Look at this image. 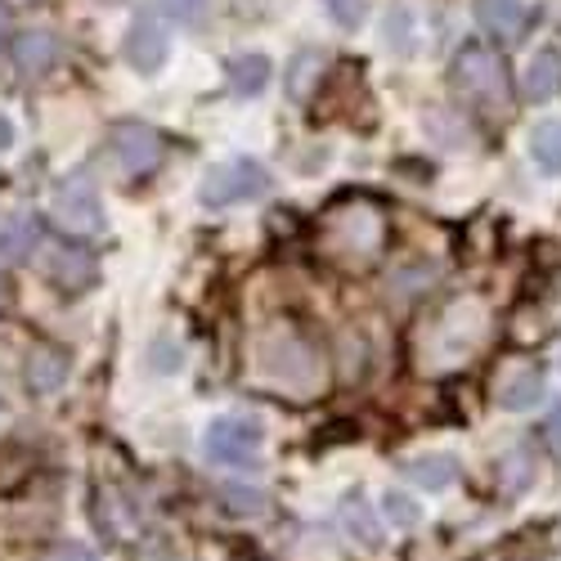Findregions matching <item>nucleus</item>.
<instances>
[{
	"mask_svg": "<svg viewBox=\"0 0 561 561\" xmlns=\"http://www.w3.org/2000/svg\"><path fill=\"white\" fill-rule=\"evenodd\" d=\"M387 239H391L387 211H382V203H373L368 194L337 198L329 211H323V220H319V252H323V261H333L346 274L368 270L373 261L387 252Z\"/></svg>",
	"mask_w": 561,
	"mask_h": 561,
	"instance_id": "f257e3e1",
	"label": "nucleus"
},
{
	"mask_svg": "<svg viewBox=\"0 0 561 561\" xmlns=\"http://www.w3.org/2000/svg\"><path fill=\"white\" fill-rule=\"evenodd\" d=\"M449 81L458 95L472 104L477 113L485 117H507L512 113V81H507V68L499 59V50H490L485 41H467L462 50L454 55V68H449Z\"/></svg>",
	"mask_w": 561,
	"mask_h": 561,
	"instance_id": "f03ea898",
	"label": "nucleus"
},
{
	"mask_svg": "<svg viewBox=\"0 0 561 561\" xmlns=\"http://www.w3.org/2000/svg\"><path fill=\"white\" fill-rule=\"evenodd\" d=\"M485 310L477 306V301H458V306H449L436 323H432V333H427V346H423V373H445V368H458V364H467L477 351H481V342H485Z\"/></svg>",
	"mask_w": 561,
	"mask_h": 561,
	"instance_id": "7ed1b4c3",
	"label": "nucleus"
},
{
	"mask_svg": "<svg viewBox=\"0 0 561 561\" xmlns=\"http://www.w3.org/2000/svg\"><path fill=\"white\" fill-rule=\"evenodd\" d=\"M256 355H261L265 378H270L274 387L293 391L297 400H306V396H314V391L323 387V359H319V351H314L306 337H297V333H274V337H265Z\"/></svg>",
	"mask_w": 561,
	"mask_h": 561,
	"instance_id": "20e7f679",
	"label": "nucleus"
},
{
	"mask_svg": "<svg viewBox=\"0 0 561 561\" xmlns=\"http://www.w3.org/2000/svg\"><path fill=\"white\" fill-rule=\"evenodd\" d=\"M265 184H270V175H265L261 162L233 158V162H220V167H211V171L203 175L198 198H203L207 207H229V203H248V198L265 194Z\"/></svg>",
	"mask_w": 561,
	"mask_h": 561,
	"instance_id": "39448f33",
	"label": "nucleus"
},
{
	"mask_svg": "<svg viewBox=\"0 0 561 561\" xmlns=\"http://www.w3.org/2000/svg\"><path fill=\"white\" fill-rule=\"evenodd\" d=\"M261 440L265 432L248 417H216L203 436V449L211 462H225V467H256V454H261Z\"/></svg>",
	"mask_w": 561,
	"mask_h": 561,
	"instance_id": "423d86ee",
	"label": "nucleus"
},
{
	"mask_svg": "<svg viewBox=\"0 0 561 561\" xmlns=\"http://www.w3.org/2000/svg\"><path fill=\"white\" fill-rule=\"evenodd\" d=\"M108 149H113V158H117V167L126 175H149L167 153L162 135L153 126H145V122H117L108 130Z\"/></svg>",
	"mask_w": 561,
	"mask_h": 561,
	"instance_id": "0eeeda50",
	"label": "nucleus"
},
{
	"mask_svg": "<svg viewBox=\"0 0 561 561\" xmlns=\"http://www.w3.org/2000/svg\"><path fill=\"white\" fill-rule=\"evenodd\" d=\"M55 216L68 233H95L104 225V207L95 194V180L85 175H68L59 190H55Z\"/></svg>",
	"mask_w": 561,
	"mask_h": 561,
	"instance_id": "6e6552de",
	"label": "nucleus"
},
{
	"mask_svg": "<svg viewBox=\"0 0 561 561\" xmlns=\"http://www.w3.org/2000/svg\"><path fill=\"white\" fill-rule=\"evenodd\" d=\"M167 50H171V36H167L162 14L158 10H139L130 32H126V59H130V68L158 72L167 64Z\"/></svg>",
	"mask_w": 561,
	"mask_h": 561,
	"instance_id": "1a4fd4ad",
	"label": "nucleus"
},
{
	"mask_svg": "<svg viewBox=\"0 0 561 561\" xmlns=\"http://www.w3.org/2000/svg\"><path fill=\"white\" fill-rule=\"evenodd\" d=\"M95 499H100V503H95V522H100L113 539H130V535L139 530V522H145V507L130 503V494L117 490V485H100Z\"/></svg>",
	"mask_w": 561,
	"mask_h": 561,
	"instance_id": "9d476101",
	"label": "nucleus"
},
{
	"mask_svg": "<svg viewBox=\"0 0 561 561\" xmlns=\"http://www.w3.org/2000/svg\"><path fill=\"white\" fill-rule=\"evenodd\" d=\"M45 270H50L55 284L64 288H85L90 278H95V256L85 248H68V243H45Z\"/></svg>",
	"mask_w": 561,
	"mask_h": 561,
	"instance_id": "9b49d317",
	"label": "nucleus"
},
{
	"mask_svg": "<svg viewBox=\"0 0 561 561\" xmlns=\"http://www.w3.org/2000/svg\"><path fill=\"white\" fill-rule=\"evenodd\" d=\"M68 382V355L50 342H36L27 351V387L32 396H55Z\"/></svg>",
	"mask_w": 561,
	"mask_h": 561,
	"instance_id": "f8f14e48",
	"label": "nucleus"
},
{
	"mask_svg": "<svg viewBox=\"0 0 561 561\" xmlns=\"http://www.w3.org/2000/svg\"><path fill=\"white\" fill-rule=\"evenodd\" d=\"M59 59V36L55 32H45V27H32L23 36H14V68L23 77H41V72H50Z\"/></svg>",
	"mask_w": 561,
	"mask_h": 561,
	"instance_id": "ddd939ff",
	"label": "nucleus"
},
{
	"mask_svg": "<svg viewBox=\"0 0 561 561\" xmlns=\"http://www.w3.org/2000/svg\"><path fill=\"white\" fill-rule=\"evenodd\" d=\"M477 23L499 41H517L526 32V5L522 0H477Z\"/></svg>",
	"mask_w": 561,
	"mask_h": 561,
	"instance_id": "4468645a",
	"label": "nucleus"
},
{
	"mask_svg": "<svg viewBox=\"0 0 561 561\" xmlns=\"http://www.w3.org/2000/svg\"><path fill=\"white\" fill-rule=\"evenodd\" d=\"M494 391H499V404H503V409H530V404L543 400V368L526 364V368H517V373H507V378H503Z\"/></svg>",
	"mask_w": 561,
	"mask_h": 561,
	"instance_id": "2eb2a0df",
	"label": "nucleus"
},
{
	"mask_svg": "<svg viewBox=\"0 0 561 561\" xmlns=\"http://www.w3.org/2000/svg\"><path fill=\"white\" fill-rule=\"evenodd\" d=\"M526 95L535 104H548L561 95V55L557 50H539L526 68Z\"/></svg>",
	"mask_w": 561,
	"mask_h": 561,
	"instance_id": "dca6fc26",
	"label": "nucleus"
},
{
	"mask_svg": "<svg viewBox=\"0 0 561 561\" xmlns=\"http://www.w3.org/2000/svg\"><path fill=\"white\" fill-rule=\"evenodd\" d=\"M225 72H229L233 95H256V90H265V81H270V59L265 55H239V59L225 64Z\"/></svg>",
	"mask_w": 561,
	"mask_h": 561,
	"instance_id": "f3484780",
	"label": "nucleus"
},
{
	"mask_svg": "<svg viewBox=\"0 0 561 561\" xmlns=\"http://www.w3.org/2000/svg\"><path fill=\"white\" fill-rule=\"evenodd\" d=\"M342 526H346V535H355L359 539V548H382V526H378V517L368 512V503L364 499H346L342 503Z\"/></svg>",
	"mask_w": 561,
	"mask_h": 561,
	"instance_id": "a211bd4d",
	"label": "nucleus"
},
{
	"mask_svg": "<svg viewBox=\"0 0 561 561\" xmlns=\"http://www.w3.org/2000/svg\"><path fill=\"white\" fill-rule=\"evenodd\" d=\"M530 153H535V162H539L548 175H561V117L539 122V126L530 130Z\"/></svg>",
	"mask_w": 561,
	"mask_h": 561,
	"instance_id": "6ab92c4d",
	"label": "nucleus"
},
{
	"mask_svg": "<svg viewBox=\"0 0 561 561\" xmlns=\"http://www.w3.org/2000/svg\"><path fill=\"white\" fill-rule=\"evenodd\" d=\"M41 243V225L36 220H14L0 229V261H23Z\"/></svg>",
	"mask_w": 561,
	"mask_h": 561,
	"instance_id": "aec40b11",
	"label": "nucleus"
},
{
	"mask_svg": "<svg viewBox=\"0 0 561 561\" xmlns=\"http://www.w3.org/2000/svg\"><path fill=\"white\" fill-rule=\"evenodd\" d=\"M404 472H409L417 485H427V490H445V485L458 477V467H454V458L436 454V458H413Z\"/></svg>",
	"mask_w": 561,
	"mask_h": 561,
	"instance_id": "412c9836",
	"label": "nucleus"
},
{
	"mask_svg": "<svg viewBox=\"0 0 561 561\" xmlns=\"http://www.w3.org/2000/svg\"><path fill=\"white\" fill-rule=\"evenodd\" d=\"M220 499H225V512H233V517H261L270 503L261 490H243V485H225Z\"/></svg>",
	"mask_w": 561,
	"mask_h": 561,
	"instance_id": "4be33fe9",
	"label": "nucleus"
},
{
	"mask_svg": "<svg viewBox=\"0 0 561 561\" xmlns=\"http://www.w3.org/2000/svg\"><path fill=\"white\" fill-rule=\"evenodd\" d=\"M323 10L333 14L337 27H359L368 14V0H323Z\"/></svg>",
	"mask_w": 561,
	"mask_h": 561,
	"instance_id": "5701e85b",
	"label": "nucleus"
},
{
	"mask_svg": "<svg viewBox=\"0 0 561 561\" xmlns=\"http://www.w3.org/2000/svg\"><path fill=\"white\" fill-rule=\"evenodd\" d=\"M139 561H180V552H175V548H171L162 535H153L145 548H139Z\"/></svg>",
	"mask_w": 561,
	"mask_h": 561,
	"instance_id": "b1692460",
	"label": "nucleus"
},
{
	"mask_svg": "<svg viewBox=\"0 0 561 561\" xmlns=\"http://www.w3.org/2000/svg\"><path fill=\"white\" fill-rule=\"evenodd\" d=\"M485 561H543L530 543H507V548H499V552H490Z\"/></svg>",
	"mask_w": 561,
	"mask_h": 561,
	"instance_id": "393cba45",
	"label": "nucleus"
},
{
	"mask_svg": "<svg viewBox=\"0 0 561 561\" xmlns=\"http://www.w3.org/2000/svg\"><path fill=\"white\" fill-rule=\"evenodd\" d=\"M387 517H396L400 526H413L417 522V507H409L404 494H387Z\"/></svg>",
	"mask_w": 561,
	"mask_h": 561,
	"instance_id": "a878e982",
	"label": "nucleus"
},
{
	"mask_svg": "<svg viewBox=\"0 0 561 561\" xmlns=\"http://www.w3.org/2000/svg\"><path fill=\"white\" fill-rule=\"evenodd\" d=\"M45 561H95V552L81 548V543H59V548L45 552Z\"/></svg>",
	"mask_w": 561,
	"mask_h": 561,
	"instance_id": "bb28decb",
	"label": "nucleus"
},
{
	"mask_svg": "<svg viewBox=\"0 0 561 561\" xmlns=\"http://www.w3.org/2000/svg\"><path fill=\"white\" fill-rule=\"evenodd\" d=\"M167 10L180 19V23H194L203 14V0H167Z\"/></svg>",
	"mask_w": 561,
	"mask_h": 561,
	"instance_id": "cd10ccee",
	"label": "nucleus"
},
{
	"mask_svg": "<svg viewBox=\"0 0 561 561\" xmlns=\"http://www.w3.org/2000/svg\"><path fill=\"white\" fill-rule=\"evenodd\" d=\"M543 436H548V445L561 454V404L548 413V423H543Z\"/></svg>",
	"mask_w": 561,
	"mask_h": 561,
	"instance_id": "c85d7f7f",
	"label": "nucleus"
},
{
	"mask_svg": "<svg viewBox=\"0 0 561 561\" xmlns=\"http://www.w3.org/2000/svg\"><path fill=\"white\" fill-rule=\"evenodd\" d=\"M14 145V126H10V117L5 113H0V153H5Z\"/></svg>",
	"mask_w": 561,
	"mask_h": 561,
	"instance_id": "c756f323",
	"label": "nucleus"
},
{
	"mask_svg": "<svg viewBox=\"0 0 561 561\" xmlns=\"http://www.w3.org/2000/svg\"><path fill=\"white\" fill-rule=\"evenodd\" d=\"M5 36H10V5L0 0V41H5Z\"/></svg>",
	"mask_w": 561,
	"mask_h": 561,
	"instance_id": "7c9ffc66",
	"label": "nucleus"
}]
</instances>
